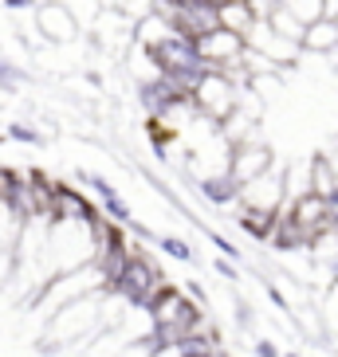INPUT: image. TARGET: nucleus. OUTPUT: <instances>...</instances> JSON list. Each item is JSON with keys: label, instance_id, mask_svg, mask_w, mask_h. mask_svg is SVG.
Returning a JSON list of instances; mask_svg holds the SVG:
<instances>
[{"label": "nucleus", "instance_id": "nucleus-1", "mask_svg": "<svg viewBox=\"0 0 338 357\" xmlns=\"http://www.w3.org/2000/svg\"><path fill=\"white\" fill-rule=\"evenodd\" d=\"M149 322H154V337H158L161 346H173V342H185V337L197 334L201 306H193L185 294H177L169 287V291H161L149 303Z\"/></svg>", "mask_w": 338, "mask_h": 357}, {"label": "nucleus", "instance_id": "nucleus-2", "mask_svg": "<svg viewBox=\"0 0 338 357\" xmlns=\"http://www.w3.org/2000/svg\"><path fill=\"white\" fill-rule=\"evenodd\" d=\"M193 102H197V110L209 122H224L236 110V102H240V83L228 79L224 71H205L197 79V86H193Z\"/></svg>", "mask_w": 338, "mask_h": 357}, {"label": "nucleus", "instance_id": "nucleus-3", "mask_svg": "<svg viewBox=\"0 0 338 357\" xmlns=\"http://www.w3.org/2000/svg\"><path fill=\"white\" fill-rule=\"evenodd\" d=\"M236 204L240 208H252V212H272V216H279L287 208V177L272 165L267 173L244 181L240 192H236Z\"/></svg>", "mask_w": 338, "mask_h": 357}, {"label": "nucleus", "instance_id": "nucleus-4", "mask_svg": "<svg viewBox=\"0 0 338 357\" xmlns=\"http://www.w3.org/2000/svg\"><path fill=\"white\" fill-rule=\"evenodd\" d=\"M197 43V55H201V63L209 67V71H233V67H240L244 59V47H248V40H244L240 32H233V28H212V32H205Z\"/></svg>", "mask_w": 338, "mask_h": 357}, {"label": "nucleus", "instance_id": "nucleus-5", "mask_svg": "<svg viewBox=\"0 0 338 357\" xmlns=\"http://www.w3.org/2000/svg\"><path fill=\"white\" fill-rule=\"evenodd\" d=\"M36 28H40L43 40L71 43L79 36V16H75L71 4H64V0H47V4L36 8Z\"/></svg>", "mask_w": 338, "mask_h": 357}, {"label": "nucleus", "instance_id": "nucleus-6", "mask_svg": "<svg viewBox=\"0 0 338 357\" xmlns=\"http://www.w3.org/2000/svg\"><path fill=\"white\" fill-rule=\"evenodd\" d=\"M267 169H272V149H267V146H260V142H240V146H233L228 177H233L236 185L260 177V173H267Z\"/></svg>", "mask_w": 338, "mask_h": 357}, {"label": "nucleus", "instance_id": "nucleus-7", "mask_svg": "<svg viewBox=\"0 0 338 357\" xmlns=\"http://www.w3.org/2000/svg\"><path fill=\"white\" fill-rule=\"evenodd\" d=\"M303 52L311 55H335L338 52V20H315L307 24V36H303Z\"/></svg>", "mask_w": 338, "mask_h": 357}, {"label": "nucleus", "instance_id": "nucleus-8", "mask_svg": "<svg viewBox=\"0 0 338 357\" xmlns=\"http://www.w3.org/2000/svg\"><path fill=\"white\" fill-rule=\"evenodd\" d=\"M52 220H95V212L83 197H75V189L59 185L55 189V204H52Z\"/></svg>", "mask_w": 338, "mask_h": 357}, {"label": "nucleus", "instance_id": "nucleus-9", "mask_svg": "<svg viewBox=\"0 0 338 357\" xmlns=\"http://www.w3.org/2000/svg\"><path fill=\"white\" fill-rule=\"evenodd\" d=\"M216 12H221V28H233V32H240L244 40H248V32H252V24L260 20V16H256V8L248 4V0H233V4H216Z\"/></svg>", "mask_w": 338, "mask_h": 357}, {"label": "nucleus", "instance_id": "nucleus-10", "mask_svg": "<svg viewBox=\"0 0 338 357\" xmlns=\"http://www.w3.org/2000/svg\"><path fill=\"white\" fill-rule=\"evenodd\" d=\"M311 192H318V197H338V181H335V169H330L327 153H315L311 158Z\"/></svg>", "mask_w": 338, "mask_h": 357}, {"label": "nucleus", "instance_id": "nucleus-11", "mask_svg": "<svg viewBox=\"0 0 338 357\" xmlns=\"http://www.w3.org/2000/svg\"><path fill=\"white\" fill-rule=\"evenodd\" d=\"M284 8H287V12H295L303 24L323 20V0H284Z\"/></svg>", "mask_w": 338, "mask_h": 357}, {"label": "nucleus", "instance_id": "nucleus-12", "mask_svg": "<svg viewBox=\"0 0 338 357\" xmlns=\"http://www.w3.org/2000/svg\"><path fill=\"white\" fill-rule=\"evenodd\" d=\"M323 16H327V20H338V0H323Z\"/></svg>", "mask_w": 338, "mask_h": 357}, {"label": "nucleus", "instance_id": "nucleus-13", "mask_svg": "<svg viewBox=\"0 0 338 357\" xmlns=\"http://www.w3.org/2000/svg\"><path fill=\"white\" fill-rule=\"evenodd\" d=\"M327 161H330V169H335V181H338V146L327 149Z\"/></svg>", "mask_w": 338, "mask_h": 357}, {"label": "nucleus", "instance_id": "nucleus-14", "mask_svg": "<svg viewBox=\"0 0 338 357\" xmlns=\"http://www.w3.org/2000/svg\"><path fill=\"white\" fill-rule=\"evenodd\" d=\"M185 357H193V354H185Z\"/></svg>", "mask_w": 338, "mask_h": 357}]
</instances>
